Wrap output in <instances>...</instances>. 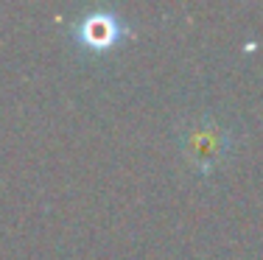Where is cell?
I'll return each instance as SVG.
<instances>
[{"mask_svg":"<svg viewBox=\"0 0 263 260\" xmlns=\"http://www.w3.org/2000/svg\"><path fill=\"white\" fill-rule=\"evenodd\" d=\"M123 34H126V28H123L121 17L109 9H96L76 23L79 42L84 48H90V51H106V48H112Z\"/></svg>","mask_w":263,"mask_h":260,"instance_id":"obj_1","label":"cell"},{"mask_svg":"<svg viewBox=\"0 0 263 260\" xmlns=\"http://www.w3.org/2000/svg\"><path fill=\"white\" fill-rule=\"evenodd\" d=\"M224 132L213 123H196L193 132L185 137V154L199 165V168H210L218 157L224 154Z\"/></svg>","mask_w":263,"mask_h":260,"instance_id":"obj_2","label":"cell"}]
</instances>
